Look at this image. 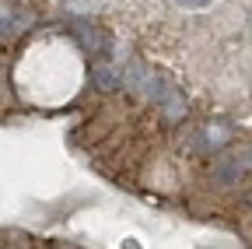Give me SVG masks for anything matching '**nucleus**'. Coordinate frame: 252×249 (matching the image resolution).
Listing matches in <instances>:
<instances>
[{
  "mask_svg": "<svg viewBox=\"0 0 252 249\" xmlns=\"http://www.w3.org/2000/svg\"><path fill=\"white\" fill-rule=\"evenodd\" d=\"M70 32L77 36V42L88 49V53H94V56H105L109 49H112V42L105 39V32H98L94 25H88V21H81V18H74L70 21Z\"/></svg>",
  "mask_w": 252,
  "mask_h": 249,
  "instance_id": "1",
  "label": "nucleus"
},
{
  "mask_svg": "<svg viewBox=\"0 0 252 249\" xmlns=\"http://www.w3.org/2000/svg\"><path fill=\"white\" fill-rule=\"evenodd\" d=\"M210 176H214V182H220V186H231V182H238V179L245 176V169H242V162H238V154L231 151V154H220V158H214Z\"/></svg>",
  "mask_w": 252,
  "mask_h": 249,
  "instance_id": "2",
  "label": "nucleus"
},
{
  "mask_svg": "<svg viewBox=\"0 0 252 249\" xmlns=\"http://www.w3.org/2000/svg\"><path fill=\"white\" fill-rule=\"evenodd\" d=\"M32 25V14H18V11H0V39H11Z\"/></svg>",
  "mask_w": 252,
  "mask_h": 249,
  "instance_id": "3",
  "label": "nucleus"
},
{
  "mask_svg": "<svg viewBox=\"0 0 252 249\" xmlns=\"http://www.w3.org/2000/svg\"><path fill=\"white\" fill-rule=\"evenodd\" d=\"M91 77H94V84L105 88V91L123 88V67H112V64H98V67L91 71Z\"/></svg>",
  "mask_w": 252,
  "mask_h": 249,
  "instance_id": "4",
  "label": "nucleus"
},
{
  "mask_svg": "<svg viewBox=\"0 0 252 249\" xmlns=\"http://www.w3.org/2000/svg\"><path fill=\"white\" fill-rule=\"evenodd\" d=\"M161 112H165V116H168L172 123H179V119L186 116V99H182V91H179L175 99H168V102L161 106Z\"/></svg>",
  "mask_w": 252,
  "mask_h": 249,
  "instance_id": "5",
  "label": "nucleus"
},
{
  "mask_svg": "<svg viewBox=\"0 0 252 249\" xmlns=\"http://www.w3.org/2000/svg\"><path fill=\"white\" fill-rule=\"evenodd\" d=\"M235 154H238L242 169H245V172H252V147H245V151H235Z\"/></svg>",
  "mask_w": 252,
  "mask_h": 249,
  "instance_id": "6",
  "label": "nucleus"
},
{
  "mask_svg": "<svg viewBox=\"0 0 252 249\" xmlns=\"http://www.w3.org/2000/svg\"><path fill=\"white\" fill-rule=\"evenodd\" d=\"M179 4H182V7H207L210 0H179Z\"/></svg>",
  "mask_w": 252,
  "mask_h": 249,
  "instance_id": "7",
  "label": "nucleus"
},
{
  "mask_svg": "<svg viewBox=\"0 0 252 249\" xmlns=\"http://www.w3.org/2000/svg\"><path fill=\"white\" fill-rule=\"evenodd\" d=\"M249 204H252V190H249Z\"/></svg>",
  "mask_w": 252,
  "mask_h": 249,
  "instance_id": "8",
  "label": "nucleus"
}]
</instances>
